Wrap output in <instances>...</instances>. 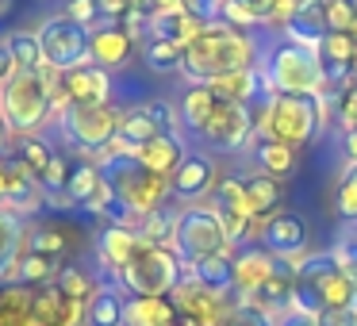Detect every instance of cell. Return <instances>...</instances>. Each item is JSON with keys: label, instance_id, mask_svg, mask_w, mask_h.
<instances>
[{"label": "cell", "instance_id": "cell-1", "mask_svg": "<svg viewBox=\"0 0 357 326\" xmlns=\"http://www.w3.org/2000/svg\"><path fill=\"white\" fill-rule=\"evenodd\" d=\"M257 65V39L250 31L223 24H204L185 47V62H181V77L188 85H211L231 73H246Z\"/></svg>", "mask_w": 357, "mask_h": 326}, {"label": "cell", "instance_id": "cell-2", "mask_svg": "<svg viewBox=\"0 0 357 326\" xmlns=\"http://www.w3.org/2000/svg\"><path fill=\"white\" fill-rule=\"evenodd\" d=\"M326 111H331L326 96L269 93L261 104H254V139H273L292 150H303L326 127Z\"/></svg>", "mask_w": 357, "mask_h": 326}, {"label": "cell", "instance_id": "cell-3", "mask_svg": "<svg viewBox=\"0 0 357 326\" xmlns=\"http://www.w3.org/2000/svg\"><path fill=\"white\" fill-rule=\"evenodd\" d=\"M62 77L58 70L43 65L39 73H16L8 85L0 88V116L8 123L12 139L24 134H43L54 123V108H50V88Z\"/></svg>", "mask_w": 357, "mask_h": 326}, {"label": "cell", "instance_id": "cell-4", "mask_svg": "<svg viewBox=\"0 0 357 326\" xmlns=\"http://www.w3.org/2000/svg\"><path fill=\"white\" fill-rule=\"evenodd\" d=\"M261 77L269 93H307V96H326V65L319 58V47L300 39L280 35L273 50L265 54Z\"/></svg>", "mask_w": 357, "mask_h": 326}, {"label": "cell", "instance_id": "cell-5", "mask_svg": "<svg viewBox=\"0 0 357 326\" xmlns=\"http://www.w3.org/2000/svg\"><path fill=\"white\" fill-rule=\"evenodd\" d=\"M173 254L185 261V269L208 261V257H223L234 254V238L227 231L223 215H219L211 203H185V208L173 215Z\"/></svg>", "mask_w": 357, "mask_h": 326}, {"label": "cell", "instance_id": "cell-6", "mask_svg": "<svg viewBox=\"0 0 357 326\" xmlns=\"http://www.w3.org/2000/svg\"><path fill=\"white\" fill-rule=\"evenodd\" d=\"M185 277V261L173 254V246H154V242H142L135 249V257L123 265L119 272V292L131 300V295H169L173 288Z\"/></svg>", "mask_w": 357, "mask_h": 326}, {"label": "cell", "instance_id": "cell-7", "mask_svg": "<svg viewBox=\"0 0 357 326\" xmlns=\"http://www.w3.org/2000/svg\"><path fill=\"white\" fill-rule=\"evenodd\" d=\"M66 146L77 157H96L100 150H108L116 142L119 131V104H73L62 119H58Z\"/></svg>", "mask_w": 357, "mask_h": 326}, {"label": "cell", "instance_id": "cell-8", "mask_svg": "<svg viewBox=\"0 0 357 326\" xmlns=\"http://www.w3.org/2000/svg\"><path fill=\"white\" fill-rule=\"evenodd\" d=\"M169 300L177 303L181 318L188 326H227L234 315H238V300L231 292H215V288L200 284L192 272L185 269L181 284L169 292Z\"/></svg>", "mask_w": 357, "mask_h": 326}, {"label": "cell", "instance_id": "cell-9", "mask_svg": "<svg viewBox=\"0 0 357 326\" xmlns=\"http://www.w3.org/2000/svg\"><path fill=\"white\" fill-rule=\"evenodd\" d=\"M39 42H43V58H47L50 70L70 73L77 65L89 62V27L73 24L66 12H54L39 24Z\"/></svg>", "mask_w": 357, "mask_h": 326}, {"label": "cell", "instance_id": "cell-10", "mask_svg": "<svg viewBox=\"0 0 357 326\" xmlns=\"http://www.w3.org/2000/svg\"><path fill=\"white\" fill-rule=\"evenodd\" d=\"M196 139L215 154H242V150L254 146V108L219 100L208 123L196 131Z\"/></svg>", "mask_w": 357, "mask_h": 326}, {"label": "cell", "instance_id": "cell-11", "mask_svg": "<svg viewBox=\"0 0 357 326\" xmlns=\"http://www.w3.org/2000/svg\"><path fill=\"white\" fill-rule=\"evenodd\" d=\"M257 246H261L265 254H273L277 261H284V265H300L303 257L311 254V231H307V223H303L300 211L280 208L261 223Z\"/></svg>", "mask_w": 357, "mask_h": 326}, {"label": "cell", "instance_id": "cell-12", "mask_svg": "<svg viewBox=\"0 0 357 326\" xmlns=\"http://www.w3.org/2000/svg\"><path fill=\"white\" fill-rule=\"evenodd\" d=\"M0 208L20 219H43L47 192L12 154H0Z\"/></svg>", "mask_w": 357, "mask_h": 326}, {"label": "cell", "instance_id": "cell-13", "mask_svg": "<svg viewBox=\"0 0 357 326\" xmlns=\"http://www.w3.org/2000/svg\"><path fill=\"white\" fill-rule=\"evenodd\" d=\"M219 177H223V173H219L215 157H211L208 150H188L185 162H181L169 177V192H173V200H181V203H200L211 196V188L219 185Z\"/></svg>", "mask_w": 357, "mask_h": 326}, {"label": "cell", "instance_id": "cell-14", "mask_svg": "<svg viewBox=\"0 0 357 326\" xmlns=\"http://www.w3.org/2000/svg\"><path fill=\"white\" fill-rule=\"evenodd\" d=\"M139 54V35L127 24H96L89 31V62L100 70H123Z\"/></svg>", "mask_w": 357, "mask_h": 326}, {"label": "cell", "instance_id": "cell-15", "mask_svg": "<svg viewBox=\"0 0 357 326\" xmlns=\"http://www.w3.org/2000/svg\"><path fill=\"white\" fill-rule=\"evenodd\" d=\"M280 272V261L273 254H265L261 246H238L231 261V292L234 300H250L261 284H269L273 277Z\"/></svg>", "mask_w": 357, "mask_h": 326}, {"label": "cell", "instance_id": "cell-16", "mask_svg": "<svg viewBox=\"0 0 357 326\" xmlns=\"http://www.w3.org/2000/svg\"><path fill=\"white\" fill-rule=\"evenodd\" d=\"M35 326H85V303L66 295L58 284H43L31 295Z\"/></svg>", "mask_w": 357, "mask_h": 326}, {"label": "cell", "instance_id": "cell-17", "mask_svg": "<svg viewBox=\"0 0 357 326\" xmlns=\"http://www.w3.org/2000/svg\"><path fill=\"white\" fill-rule=\"evenodd\" d=\"M62 85H66V93H70V104H116L112 100V96H116L112 73L100 70V65H93V62L62 73Z\"/></svg>", "mask_w": 357, "mask_h": 326}, {"label": "cell", "instance_id": "cell-18", "mask_svg": "<svg viewBox=\"0 0 357 326\" xmlns=\"http://www.w3.org/2000/svg\"><path fill=\"white\" fill-rule=\"evenodd\" d=\"M188 146L181 134H158V139L142 142L139 150H131V157L142 165V169L158 173V177H173V169H177L181 162H185Z\"/></svg>", "mask_w": 357, "mask_h": 326}, {"label": "cell", "instance_id": "cell-19", "mask_svg": "<svg viewBox=\"0 0 357 326\" xmlns=\"http://www.w3.org/2000/svg\"><path fill=\"white\" fill-rule=\"evenodd\" d=\"M123 326H188L169 295H131L123 307Z\"/></svg>", "mask_w": 357, "mask_h": 326}, {"label": "cell", "instance_id": "cell-20", "mask_svg": "<svg viewBox=\"0 0 357 326\" xmlns=\"http://www.w3.org/2000/svg\"><path fill=\"white\" fill-rule=\"evenodd\" d=\"M211 88H215V96L219 100H227V104H246V108H254L257 100H265L269 96V88H265V77H261V70H246V73H231V77H219V81H211Z\"/></svg>", "mask_w": 357, "mask_h": 326}, {"label": "cell", "instance_id": "cell-21", "mask_svg": "<svg viewBox=\"0 0 357 326\" xmlns=\"http://www.w3.org/2000/svg\"><path fill=\"white\" fill-rule=\"evenodd\" d=\"M242 188H246V203L254 219H269L273 211H280V200H284V180L269 177V173H250L242 177Z\"/></svg>", "mask_w": 357, "mask_h": 326}, {"label": "cell", "instance_id": "cell-22", "mask_svg": "<svg viewBox=\"0 0 357 326\" xmlns=\"http://www.w3.org/2000/svg\"><path fill=\"white\" fill-rule=\"evenodd\" d=\"M250 154L257 162V173H269L277 180H288L296 173V165H300V150L284 146V142H273V139H254Z\"/></svg>", "mask_w": 357, "mask_h": 326}, {"label": "cell", "instance_id": "cell-23", "mask_svg": "<svg viewBox=\"0 0 357 326\" xmlns=\"http://www.w3.org/2000/svg\"><path fill=\"white\" fill-rule=\"evenodd\" d=\"M196 31H200L196 20H188L185 12H169V16H154V20L142 24V42H173V47H188Z\"/></svg>", "mask_w": 357, "mask_h": 326}, {"label": "cell", "instance_id": "cell-24", "mask_svg": "<svg viewBox=\"0 0 357 326\" xmlns=\"http://www.w3.org/2000/svg\"><path fill=\"white\" fill-rule=\"evenodd\" d=\"M123 307L127 295L119 292V284H104L93 292V300L85 303V326H123Z\"/></svg>", "mask_w": 357, "mask_h": 326}, {"label": "cell", "instance_id": "cell-25", "mask_svg": "<svg viewBox=\"0 0 357 326\" xmlns=\"http://www.w3.org/2000/svg\"><path fill=\"white\" fill-rule=\"evenodd\" d=\"M215 104H219V96H215L211 85H185V93H181V100H177L181 127L196 134L204 123H208L211 111H215Z\"/></svg>", "mask_w": 357, "mask_h": 326}, {"label": "cell", "instance_id": "cell-26", "mask_svg": "<svg viewBox=\"0 0 357 326\" xmlns=\"http://www.w3.org/2000/svg\"><path fill=\"white\" fill-rule=\"evenodd\" d=\"M24 234H27V219L0 208V284L12 280V269H16L20 249H24Z\"/></svg>", "mask_w": 357, "mask_h": 326}, {"label": "cell", "instance_id": "cell-27", "mask_svg": "<svg viewBox=\"0 0 357 326\" xmlns=\"http://www.w3.org/2000/svg\"><path fill=\"white\" fill-rule=\"evenodd\" d=\"M8 154L16 157V162L24 165L35 180H39L43 173H47V165L54 162L58 146H54V142H47V134H24V139H12Z\"/></svg>", "mask_w": 357, "mask_h": 326}, {"label": "cell", "instance_id": "cell-28", "mask_svg": "<svg viewBox=\"0 0 357 326\" xmlns=\"http://www.w3.org/2000/svg\"><path fill=\"white\" fill-rule=\"evenodd\" d=\"M31 295H35V288L4 280L0 284V326H35Z\"/></svg>", "mask_w": 357, "mask_h": 326}, {"label": "cell", "instance_id": "cell-29", "mask_svg": "<svg viewBox=\"0 0 357 326\" xmlns=\"http://www.w3.org/2000/svg\"><path fill=\"white\" fill-rule=\"evenodd\" d=\"M4 47H8L12 62H16V73H39L43 65H47V58H43V42L39 35L31 31V27H16V31L4 35Z\"/></svg>", "mask_w": 357, "mask_h": 326}, {"label": "cell", "instance_id": "cell-30", "mask_svg": "<svg viewBox=\"0 0 357 326\" xmlns=\"http://www.w3.org/2000/svg\"><path fill=\"white\" fill-rule=\"evenodd\" d=\"M58 269H62V265L50 261V257L31 254V249H20V261H16V269H12V280H16V284H27V288H43V284H54Z\"/></svg>", "mask_w": 357, "mask_h": 326}, {"label": "cell", "instance_id": "cell-31", "mask_svg": "<svg viewBox=\"0 0 357 326\" xmlns=\"http://www.w3.org/2000/svg\"><path fill=\"white\" fill-rule=\"evenodd\" d=\"M54 284L62 288L66 295H73V300L89 303V300H93V292L100 288V277H96L93 269H85L81 261H70V265H62V269H58Z\"/></svg>", "mask_w": 357, "mask_h": 326}, {"label": "cell", "instance_id": "cell-32", "mask_svg": "<svg viewBox=\"0 0 357 326\" xmlns=\"http://www.w3.org/2000/svg\"><path fill=\"white\" fill-rule=\"evenodd\" d=\"M139 58L150 73L158 77H169V73H181V62H185V47H173V42H142Z\"/></svg>", "mask_w": 357, "mask_h": 326}, {"label": "cell", "instance_id": "cell-33", "mask_svg": "<svg viewBox=\"0 0 357 326\" xmlns=\"http://www.w3.org/2000/svg\"><path fill=\"white\" fill-rule=\"evenodd\" d=\"M326 104L342 123V131H357V77H346L342 85H334L326 93Z\"/></svg>", "mask_w": 357, "mask_h": 326}, {"label": "cell", "instance_id": "cell-34", "mask_svg": "<svg viewBox=\"0 0 357 326\" xmlns=\"http://www.w3.org/2000/svg\"><path fill=\"white\" fill-rule=\"evenodd\" d=\"M231 261H234V254H223V257H208V261H200V265H192V277L200 280V284H208V288H215V292H231ZM234 295V292H231Z\"/></svg>", "mask_w": 357, "mask_h": 326}, {"label": "cell", "instance_id": "cell-35", "mask_svg": "<svg viewBox=\"0 0 357 326\" xmlns=\"http://www.w3.org/2000/svg\"><path fill=\"white\" fill-rule=\"evenodd\" d=\"M173 215H177V211H169V208L154 211V215H142L135 231H139V238H142V242H154V246H169V242H173Z\"/></svg>", "mask_w": 357, "mask_h": 326}, {"label": "cell", "instance_id": "cell-36", "mask_svg": "<svg viewBox=\"0 0 357 326\" xmlns=\"http://www.w3.org/2000/svg\"><path fill=\"white\" fill-rule=\"evenodd\" d=\"M319 16H323L326 31H354L357 0H319Z\"/></svg>", "mask_w": 357, "mask_h": 326}, {"label": "cell", "instance_id": "cell-37", "mask_svg": "<svg viewBox=\"0 0 357 326\" xmlns=\"http://www.w3.org/2000/svg\"><path fill=\"white\" fill-rule=\"evenodd\" d=\"M334 203H338V215L357 226V165L342 169L338 185H334Z\"/></svg>", "mask_w": 357, "mask_h": 326}, {"label": "cell", "instance_id": "cell-38", "mask_svg": "<svg viewBox=\"0 0 357 326\" xmlns=\"http://www.w3.org/2000/svg\"><path fill=\"white\" fill-rule=\"evenodd\" d=\"M181 12H185L188 20H196V24H215V20H223V0H177Z\"/></svg>", "mask_w": 357, "mask_h": 326}, {"label": "cell", "instance_id": "cell-39", "mask_svg": "<svg viewBox=\"0 0 357 326\" xmlns=\"http://www.w3.org/2000/svg\"><path fill=\"white\" fill-rule=\"evenodd\" d=\"M62 12L73 20V24L89 27V31L100 24V8H96V0H66V8H62Z\"/></svg>", "mask_w": 357, "mask_h": 326}, {"label": "cell", "instance_id": "cell-40", "mask_svg": "<svg viewBox=\"0 0 357 326\" xmlns=\"http://www.w3.org/2000/svg\"><path fill=\"white\" fill-rule=\"evenodd\" d=\"M319 326H357V307L319 311Z\"/></svg>", "mask_w": 357, "mask_h": 326}, {"label": "cell", "instance_id": "cell-41", "mask_svg": "<svg viewBox=\"0 0 357 326\" xmlns=\"http://www.w3.org/2000/svg\"><path fill=\"white\" fill-rule=\"evenodd\" d=\"M273 326H319V315H307V311H300V307H288L284 315L273 318Z\"/></svg>", "mask_w": 357, "mask_h": 326}, {"label": "cell", "instance_id": "cell-42", "mask_svg": "<svg viewBox=\"0 0 357 326\" xmlns=\"http://www.w3.org/2000/svg\"><path fill=\"white\" fill-rule=\"evenodd\" d=\"M12 77H16V62H12L8 47H4V35H0V88L8 85Z\"/></svg>", "mask_w": 357, "mask_h": 326}, {"label": "cell", "instance_id": "cell-43", "mask_svg": "<svg viewBox=\"0 0 357 326\" xmlns=\"http://www.w3.org/2000/svg\"><path fill=\"white\" fill-rule=\"evenodd\" d=\"M227 326H273V323H269V318H261V315H250V311H238Z\"/></svg>", "mask_w": 357, "mask_h": 326}, {"label": "cell", "instance_id": "cell-44", "mask_svg": "<svg viewBox=\"0 0 357 326\" xmlns=\"http://www.w3.org/2000/svg\"><path fill=\"white\" fill-rule=\"evenodd\" d=\"M346 134V142H342V150H346L349 165H357V131H342Z\"/></svg>", "mask_w": 357, "mask_h": 326}, {"label": "cell", "instance_id": "cell-45", "mask_svg": "<svg viewBox=\"0 0 357 326\" xmlns=\"http://www.w3.org/2000/svg\"><path fill=\"white\" fill-rule=\"evenodd\" d=\"M8 146H12V131L4 123V116H0V154H8Z\"/></svg>", "mask_w": 357, "mask_h": 326}, {"label": "cell", "instance_id": "cell-46", "mask_svg": "<svg viewBox=\"0 0 357 326\" xmlns=\"http://www.w3.org/2000/svg\"><path fill=\"white\" fill-rule=\"evenodd\" d=\"M8 12H12V0H0V20L8 16Z\"/></svg>", "mask_w": 357, "mask_h": 326}, {"label": "cell", "instance_id": "cell-47", "mask_svg": "<svg viewBox=\"0 0 357 326\" xmlns=\"http://www.w3.org/2000/svg\"><path fill=\"white\" fill-rule=\"evenodd\" d=\"M354 77H357V54H354Z\"/></svg>", "mask_w": 357, "mask_h": 326}]
</instances>
